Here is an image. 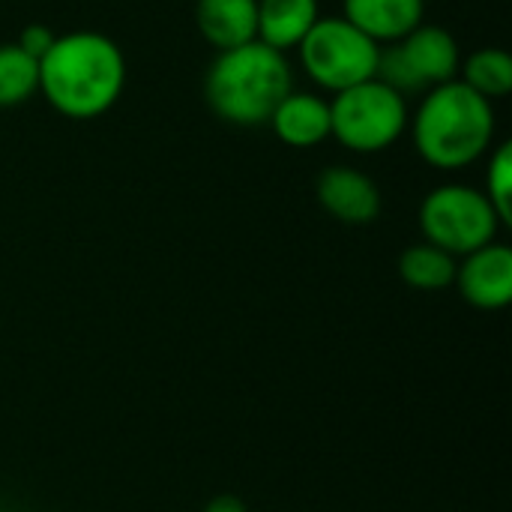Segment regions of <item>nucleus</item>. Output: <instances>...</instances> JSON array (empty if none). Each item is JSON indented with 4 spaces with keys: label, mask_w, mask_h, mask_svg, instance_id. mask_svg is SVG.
<instances>
[{
    "label": "nucleus",
    "mask_w": 512,
    "mask_h": 512,
    "mask_svg": "<svg viewBox=\"0 0 512 512\" xmlns=\"http://www.w3.org/2000/svg\"><path fill=\"white\" fill-rule=\"evenodd\" d=\"M126 87L120 45L96 30H72L54 39L39 60V93L69 120H96L114 108Z\"/></svg>",
    "instance_id": "1"
},
{
    "label": "nucleus",
    "mask_w": 512,
    "mask_h": 512,
    "mask_svg": "<svg viewBox=\"0 0 512 512\" xmlns=\"http://www.w3.org/2000/svg\"><path fill=\"white\" fill-rule=\"evenodd\" d=\"M417 156L435 171H462L495 144V105L459 78L423 93L408 120Z\"/></svg>",
    "instance_id": "2"
},
{
    "label": "nucleus",
    "mask_w": 512,
    "mask_h": 512,
    "mask_svg": "<svg viewBox=\"0 0 512 512\" xmlns=\"http://www.w3.org/2000/svg\"><path fill=\"white\" fill-rule=\"evenodd\" d=\"M291 90L294 75L288 57L258 39L216 51L204 75L210 111L231 126H264Z\"/></svg>",
    "instance_id": "3"
},
{
    "label": "nucleus",
    "mask_w": 512,
    "mask_h": 512,
    "mask_svg": "<svg viewBox=\"0 0 512 512\" xmlns=\"http://www.w3.org/2000/svg\"><path fill=\"white\" fill-rule=\"evenodd\" d=\"M408 120V99L381 78L354 84L330 102V138L351 153H381L393 147L408 132Z\"/></svg>",
    "instance_id": "4"
},
{
    "label": "nucleus",
    "mask_w": 512,
    "mask_h": 512,
    "mask_svg": "<svg viewBox=\"0 0 512 512\" xmlns=\"http://www.w3.org/2000/svg\"><path fill=\"white\" fill-rule=\"evenodd\" d=\"M504 222L489 204L486 192L468 183H444L420 204V231L426 243L453 258H465L498 240Z\"/></svg>",
    "instance_id": "5"
},
{
    "label": "nucleus",
    "mask_w": 512,
    "mask_h": 512,
    "mask_svg": "<svg viewBox=\"0 0 512 512\" xmlns=\"http://www.w3.org/2000/svg\"><path fill=\"white\" fill-rule=\"evenodd\" d=\"M297 51L303 72L321 90L342 93L375 78L381 45H375L342 15H321L306 39L297 45Z\"/></svg>",
    "instance_id": "6"
},
{
    "label": "nucleus",
    "mask_w": 512,
    "mask_h": 512,
    "mask_svg": "<svg viewBox=\"0 0 512 512\" xmlns=\"http://www.w3.org/2000/svg\"><path fill=\"white\" fill-rule=\"evenodd\" d=\"M459 66L462 51L456 36L438 24H420L405 39L381 48L375 78L408 96L459 78Z\"/></svg>",
    "instance_id": "7"
},
{
    "label": "nucleus",
    "mask_w": 512,
    "mask_h": 512,
    "mask_svg": "<svg viewBox=\"0 0 512 512\" xmlns=\"http://www.w3.org/2000/svg\"><path fill=\"white\" fill-rule=\"evenodd\" d=\"M456 291L483 312H498L512 303V249L495 240L456 261Z\"/></svg>",
    "instance_id": "8"
},
{
    "label": "nucleus",
    "mask_w": 512,
    "mask_h": 512,
    "mask_svg": "<svg viewBox=\"0 0 512 512\" xmlns=\"http://www.w3.org/2000/svg\"><path fill=\"white\" fill-rule=\"evenodd\" d=\"M318 204L345 225H369L381 216V189L378 183L351 168V165H330L315 180Z\"/></svg>",
    "instance_id": "9"
},
{
    "label": "nucleus",
    "mask_w": 512,
    "mask_h": 512,
    "mask_svg": "<svg viewBox=\"0 0 512 512\" xmlns=\"http://www.w3.org/2000/svg\"><path fill=\"white\" fill-rule=\"evenodd\" d=\"M426 0H342V18L375 45H393L423 24Z\"/></svg>",
    "instance_id": "10"
},
{
    "label": "nucleus",
    "mask_w": 512,
    "mask_h": 512,
    "mask_svg": "<svg viewBox=\"0 0 512 512\" xmlns=\"http://www.w3.org/2000/svg\"><path fill=\"white\" fill-rule=\"evenodd\" d=\"M267 126L285 147L309 150L330 138V102L318 93L291 90L276 111L270 114Z\"/></svg>",
    "instance_id": "11"
},
{
    "label": "nucleus",
    "mask_w": 512,
    "mask_h": 512,
    "mask_svg": "<svg viewBox=\"0 0 512 512\" xmlns=\"http://www.w3.org/2000/svg\"><path fill=\"white\" fill-rule=\"evenodd\" d=\"M195 24L216 51L246 45L258 39V0H195Z\"/></svg>",
    "instance_id": "12"
},
{
    "label": "nucleus",
    "mask_w": 512,
    "mask_h": 512,
    "mask_svg": "<svg viewBox=\"0 0 512 512\" xmlns=\"http://www.w3.org/2000/svg\"><path fill=\"white\" fill-rule=\"evenodd\" d=\"M321 18L318 0H258V42L288 54Z\"/></svg>",
    "instance_id": "13"
},
{
    "label": "nucleus",
    "mask_w": 512,
    "mask_h": 512,
    "mask_svg": "<svg viewBox=\"0 0 512 512\" xmlns=\"http://www.w3.org/2000/svg\"><path fill=\"white\" fill-rule=\"evenodd\" d=\"M459 75L462 84L495 105V99H507L512 93V54L495 45L477 48L462 60Z\"/></svg>",
    "instance_id": "14"
},
{
    "label": "nucleus",
    "mask_w": 512,
    "mask_h": 512,
    "mask_svg": "<svg viewBox=\"0 0 512 512\" xmlns=\"http://www.w3.org/2000/svg\"><path fill=\"white\" fill-rule=\"evenodd\" d=\"M456 261L459 258H453L444 249L423 240V243H414L402 252L399 276L414 291H444L456 279Z\"/></svg>",
    "instance_id": "15"
},
{
    "label": "nucleus",
    "mask_w": 512,
    "mask_h": 512,
    "mask_svg": "<svg viewBox=\"0 0 512 512\" xmlns=\"http://www.w3.org/2000/svg\"><path fill=\"white\" fill-rule=\"evenodd\" d=\"M39 93V60L15 42L0 45V108H12Z\"/></svg>",
    "instance_id": "16"
},
{
    "label": "nucleus",
    "mask_w": 512,
    "mask_h": 512,
    "mask_svg": "<svg viewBox=\"0 0 512 512\" xmlns=\"http://www.w3.org/2000/svg\"><path fill=\"white\" fill-rule=\"evenodd\" d=\"M486 198L501 216L504 228L512 225V141H501L495 150H489V168H486Z\"/></svg>",
    "instance_id": "17"
},
{
    "label": "nucleus",
    "mask_w": 512,
    "mask_h": 512,
    "mask_svg": "<svg viewBox=\"0 0 512 512\" xmlns=\"http://www.w3.org/2000/svg\"><path fill=\"white\" fill-rule=\"evenodd\" d=\"M54 39H57V33L48 27V24H27L24 30H21V36H18V48L24 51V54H30L33 60H42L45 54H48V48L54 45Z\"/></svg>",
    "instance_id": "18"
},
{
    "label": "nucleus",
    "mask_w": 512,
    "mask_h": 512,
    "mask_svg": "<svg viewBox=\"0 0 512 512\" xmlns=\"http://www.w3.org/2000/svg\"><path fill=\"white\" fill-rule=\"evenodd\" d=\"M201 512H249V507L237 495H216L207 501V507Z\"/></svg>",
    "instance_id": "19"
}]
</instances>
